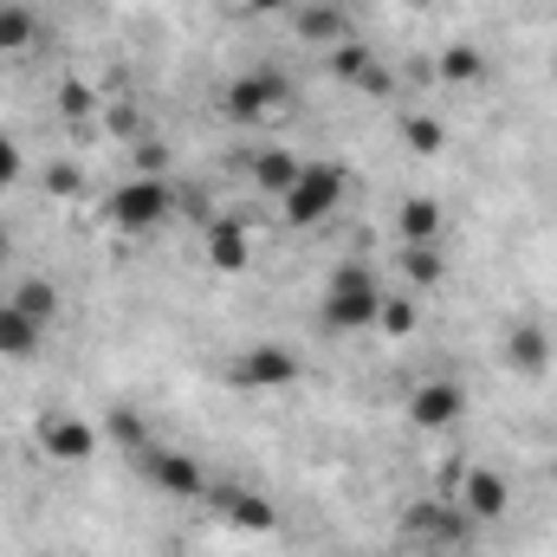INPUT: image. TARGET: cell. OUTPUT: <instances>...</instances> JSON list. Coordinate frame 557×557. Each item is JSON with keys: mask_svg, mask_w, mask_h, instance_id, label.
Wrapping results in <instances>:
<instances>
[{"mask_svg": "<svg viewBox=\"0 0 557 557\" xmlns=\"http://www.w3.org/2000/svg\"><path fill=\"white\" fill-rule=\"evenodd\" d=\"M162 208H169V188H162V182H131V188H117V201H111L117 227H137V234L162 221Z\"/></svg>", "mask_w": 557, "mask_h": 557, "instance_id": "7a4b0ae2", "label": "cell"}, {"mask_svg": "<svg viewBox=\"0 0 557 557\" xmlns=\"http://www.w3.org/2000/svg\"><path fill=\"white\" fill-rule=\"evenodd\" d=\"M337 201V169H324V162H311V169H298V182L285 188V214L305 227V221H318L324 208Z\"/></svg>", "mask_w": 557, "mask_h": 557, "instance_id": "6da1fadb", "label": "cell"}, {"mask_svg": "<svg viewBox=\"0 0 557 557\" xmlns=\"http://www.w3.org/2000/svg\"><path fill=\"white\" fill-rule=\"evenodd\" d=\"M298 376V357L292 350H253L247 363H240V389H278V383H292Z\"/></svg>", "mask_w": 557, "mask_h": 557, "instance_id": "3957f363", "label": "cell"}, {"mask_svg": "<svg viewBox=\"0 0 557 557\" xmlns=\"http://www.w3.org/2000/svg\"><path fill=\"white\" fill-rule=\"evenodd\" d=\"M460 416V389L454 383H428L416 396V421L421 428H447V421Z\"/></svg>", "mask_w": 557, "mask_h": 557, "instance_id": "5b68a950", "label": "cell"}, {"mask_svg": "<svg viewBox=\"0 0 557 557\" xmlns=\"http://www.w3.org/2000/svg\"><path fill=\"white\" fill-rule=\"evenodd\" d=\"M46 447L85 460V454H91V428H85V421H52V441H46Z\"/></svg>", "mask_w": 557, "mask_h": 557, "instance_id": "9c48e42d", "label": "cell"}, {"mask_svg": "<svg viewBox=\"0 0 557 557\" xmlns=\"http://www.w3.org/2000/svg\"><path fill=\"white\" fill-rule=\"evenodd\" d=\"M13 175H20V149L0 137V182H13Z\"/></svg>", "mask_w": 557, "mask_h": 557, "instance_id": "2e32d148", "label": "cell"}, {"mask_svg": "<svg viewBox=\"0 0 557 557\" xmlns=\"http://www.w3.org/2000/svg\"><path fill=\"white\" fill-rule=\"evenodd\" d=\"M13 305H20L33 324H46V318H52V285H46V278H20V285H13Z\"/></svg>", "mask_w": 557, "mask_h": 557, "instance_id": "ba28073f", "label": "cell"}, {"mask_svg": "<svg viewBox=\"0 0 557 557\" xmlns=\"http://www.w3.org/2000/svg\"><path fill=\"white\" fill-rule=\"evenodd\" d=\"M403 234H409V247H428V240L441 234V208H434V201H409V208H403Z\"/></svg>", "mask_w": 557, "mask_h": 557, "instance_id": "52a82bcc", "label": "cell"}, {"mask_svg": "<svg viewBox=\"0 0 557 557\" xmlns=\"http://www.w3.org/2000/svg\"><path fill=\"white\" fill-rule=\"evenodd\" d=\"M26 350H39V324L7 298L0 305V357H26Z\"/></svg>", "mask_w": 557, "mask_h": 557, "instance_id": "277c9868", "label": "cell"}, {"mask_svg": "<svg viewBox=\"0 0 557 557\" xmlns=\"http://www.w3.org/2000/svg\"><path fill=\"white\" fill-rule=\"evenodd\" d=\"M156 480H162L169 493H201V473H195L188 460H169V454L156 460Z\"/></svg>", "mask_w": 557, "mask_h": 557, "instance_id": "30bf717a", "label": "cell"}, {"mask_svg": "<svg viewBox=\"0 0 557 557\" xmlns=\"http://www.w3.org/2000/svg\"><path fill=\"white\" fill-rule=\"evenodd\" d=\"M26 33H33L26 13H0V52H7V46H26Z\"/></svg>", "mask_w": 557, "mask_h": 557, "instance_id": "4fadbf2b", "label": "cell"}, {"mask_svg": "<svg viewBox=\"0 0 557 557\" xmlns=\"http://www.w3.org/2000/svg\"><path fill=\"white\" fill-rule=\"evenodd\" d=\"M512 357H519L525 370H545V337H532V331H525V337L512 344Z\"/></svg>", "mask_w": 557, "mask_h": 557, "instance_id": "7c38bea8", "label": "cell"}, {"mask_svg": "<svg viewBox=\"0 0 557 557\" xmlns=\"http://www.w3.org/2000/svg\"><path fill=\"white\" fill-rule=\"evenodd\" d=\"M447 78H480V59L473 52H447Z\"/></svg>", "mask_w": 557, "mask_h": 557, "instance_id": "9a60e30c", "label": "cell"}, {"mask_svg": "<svg viewBox=\"0 0 557 557\" xmlns=\"http://www.w3.org/2000/svg\"><path fill=\"white\" fill-rule=\"evenodd\" d=\"M292 182H298V162H292V156H260V188L285 195Z\"/></svg>", "mask_w": 557, "mask_h": 557, "instance_id": "8fae6325", "label": "cell"}, {"mask_svg": "<svg viewBox=\"0 0 557 557\" xmlns=\"http://www.w3.org/2000/svg\"><path fill=\"white\" fill-rule=\"evenodd\" d=\"M214 260H221V267H240V260H247L240 234H214Z\"/></svg>", "mask_w": 557, "mask_h": 557, "instance_id": "5bb4252c", "label": "cell"}, {"mask_svg": "<svg viewBox=\"0 0 557 557\" xmlns=\"http://www.w3.org/2000/svg\"><path fill=\"white\" fill-rule=\"evenodd\" d=\"M467 512L473 519H499L506 512V480L499 473H473L467 480Z\"/></svg>", "mask_w": 557, "mask_h": 557, "instance_id": "8992f818", "label": "cell"}, {"mask_svg": "<svg viewBox=\"0 0 557 557\" xmlns=\"http://www.w3.org/2000/svg\"><path fill=\"white\" fill-rule=\"evenodd\" d=\"M0 253H7V240H0Z\"/></svg>", "mask_w": 557, "mask_h": 557, "instance_id": "e0dca14e", "label": "cell"}]
</instances>
